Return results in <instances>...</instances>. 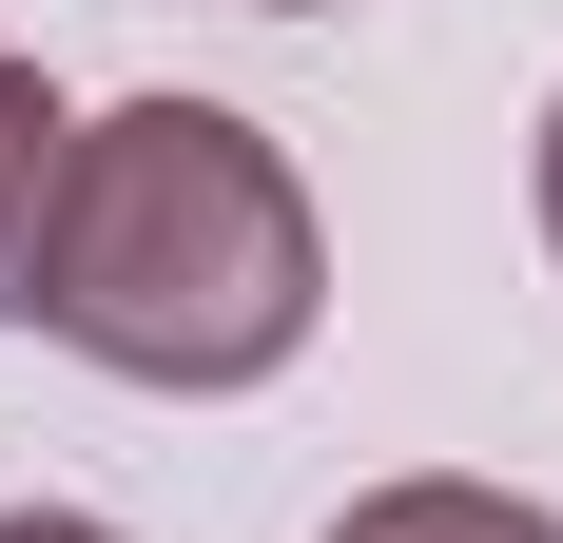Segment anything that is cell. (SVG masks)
I'll return each mask as SVG.
<instances>
[{
    "instance_id": "obj_1",
    "label": "cell",
    "mask_w": 563,
    "mask_h": 543,
    "mask_svg": "<svg viewBox=\"0 0 563 543\" xmlns=\"http://www.w3.org/2000/svg\"><path fill=\"white\" fill-rule=\"evenodd\" d=\"M40 330L117 388L233 408L331 330V233L311 175L253 136L233 98H117L58 156V253H40Z\"/></svg>"
},
{
    "instance_id": "obj_2",
    "label": "cell",
    "mask_w": 563,
    "mask_h": 543,
    "mask_svg": "<svg viewBox=\"0 0 563 543\" xmlns=\"http://www.w3.org/2000/svg\"><path fill=\"white\" fill-rule=\"evenodd\" d=\"M58 156H78L58 78H40V58H0V330H40V253H58Z\"/></svg>"
},
{
    "instance_id": "obj_3",
    "label": "cell",
    "mask_w": 563,
    "mask_h": 543,
    "mask_svg": "<svg viewBox=\"0 0 563 543\" xmlns=\"http://www.w3.org/2000/svg\"><path fill=\"white\" fill-rule=\"evenodd\" d=\"M331 543H563L544 486H466V466H408V486L331 505Z\"/></svg>"
},
{
    "instance_id": "obj_4",
    "label": "cell",
    "mask_w": 563,
    "mask_h": 543,
    "mask_svg": "<svg viewBox=\"0 0 563 543\" xmlns=\"http://www.w3.org/2000/svg\"><path fill=\"white\" fill-rule=\"evenodd\" d=\"M0 543H117L98 505H0Z\"/></svg>"
},
{
    "instance_id": "obj_5",
    "label": "cell",
    "mask_w": 563,
    "mask_h": 543,
    "mask_svg": "<svg viewBox=\"0 0 563 543\" xmlns=\"http://www.w3.org/2000/svg\"><path fill=\"white\" fill-rule=\"evenodd\" d=\"M525 195H544V253H563V98H544V156H525Z\"/></svg>"
},
{
    "instance_id": "obj_6",
    "label": "cell",
    "mask_w": 563,
    "mask_h": 543,
    "mask_svg": "<svg viewBox=\"0 0 563 543\" xmlns=\"http://www.w3.org/2000/svg\"><path fill=\"white\" fill-rule=\"evenodd\" d=\"M253 20H331V0H253Z\"/></svg>"
}]
</instances>
